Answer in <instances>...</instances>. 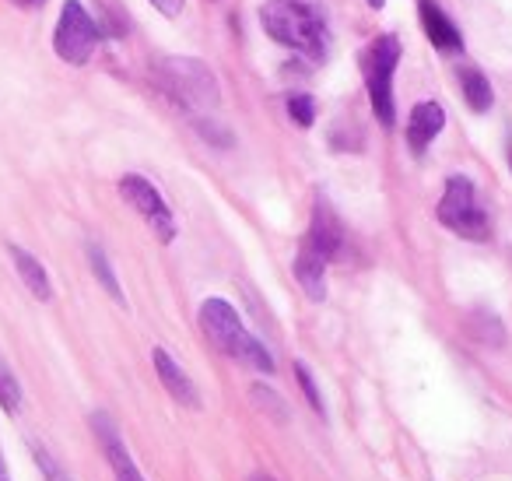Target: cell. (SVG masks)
Segmentation results:
<instances>
[{"label":"cell","mask_w":512,"mask_h":481,"mask_svg":"<svg viewBox=\"0 0 512 481\" xmlns=\"http://www.w3.org/2000/svg\"><path fill=\"white\" fill-rule=\"evenodd\" d=\"M260 22L274 43L302 53L313 64H323L334 50V32L320 0H267L260 8Z\"/></svg>","instance_id":"obj_1"},{"label":"cell","mask_w":512,"mask_h":481,"mask_svg":"<svg viewBox=\"0 0 512 481\" xmlns=\"http://www.w3.org/2000/svg\"><path fill=\"white\" fill-rule=\"evenodd\" d=\"M200 331H204L207 341H211L218 352H225L228 359L246 362L256 373H267V376L274 373L271 352L242 327L239 313H235L225 299H207L204 306H200Z\"/></svg>","instance_id":"obj_2"},{"label":"cell","mask_w":512,"mask_h":481,"mask_svg":"<svg viewBox=\"0 0 512 481\" xmlns=\"http://www.w3.org/2000/svg\"><path fill=\"white\" fill-rule=\"evenodd\" d=\"M400 64V39L379 36L365 53V92H369L372 113L386 130L397 123V106H393V71Z\"/></svg>","instance_id":"obj_3"},{"label":"cell","mask_w":512,"mask_h":481,"mask_svg":"<svg viewBox=\"0 0 512 481\" xmlns=\"http://www.w3.org/2000/svg\"><path fill=\"white\" fill-rule=\"evenodd\" d=\"M439 222L446 225L449 232L463 239H488L491 225H488V215L477 208V197H474V183L467 176H449L446 180V194L439 201Z\"/></svg>","instance_id":"obj_4"},{"label":"cell","mask_w":512,"mask_h":481,"mask_svg":"<svg viewBox=\"0 0 512 481\" xmlns=\"http://www.w3.org/2000/svg\"><path fill=\"white\" fill-rule=\"evenodd\" d=\"M162 78L172 88L179 102H186L190 109H214L221 102L218 81H214L211 67L200 64L193 57H169L162 60Z\"/></svg>","instance_id":"obj_5"},{"label":"cell","mask_w":512,"mask_h":481,"mask_svg":"<svg viewBox=\"0 0 512 481\" xmlns=\"http://www.w3.org/2000/svg\"><path fill=\"white\" fill-rule=\"evenodd\" d=\"M102 39V29L92 15L85 11L81 0H67L64 11H60L57 32H53V50L67 64H88Z\"/></svg>","instance_id":"obj_6"},{"label":"cell","mask_w":512,"mask_h":481,"mask_svg":"<svg viewBox=\"0 0 512 481\" xmlns=\"http://www.w3.org/2000/svg\"><path fill=\"white\" fill-rule=\"evenodd\" d=\"M120 194H123V201H127L130 208L155 229V236L162 239V243H172V239H176V218H172L169 204H165L162 194L155 190V183L130 173L120 180Z\"/></svg>","instance_id":"obj_7"},{"label":"cell","mask_w":512,"mask_h":481,"mask_svg":"<svg viewBox=\"0 0 512 481\" xmlns=\"http://www.w3.org/2000/svg\"><path fill=\"white\" fill-rule=\"evenodd\" d=\"M306 250H313L320 260H337L344 253V232L341 222H337L334 208H330L327 197H316L313 204V225H309V236H306Z\"/></svg>","instance_id":"obj_8"},{"label":"cell","mask_w":512,"mask_h":481,"mask_svg":"<svg viewBox=\"0 0 512 481\" xmlns=\"http://www.w3.org/2000/svg\"><path fill=\"white\" fill-rule=\"evenodd\" d=\"M92 429H95V436H99L109 467H113V478L116 481H144L141 471H137V464H134V457H130V450L123 446V436L113 425V418L99 411V415H92Z\"/></svg>","instance_id":"obj_9"},{"label":"cell","mask_w":512,"mask_h":481,"mask_svg":"<svg viewBox=\"0 0 512 481\" xmlns=\"http://www.w3.org/2000/svg\"><path fill=\"white\" fill-rule=\"evenodd\" d=\"M446 127V109L439 102H418L407 116V144L414 155H425V148L442 134Z\"/></svg>","instance_id":"obj_10"},{"label":"cell","mask_w":512,"mask_h":481,"mask_svg":"<svg viewBox=\"0 0 512 481\" xmlns=\"http://www.w3.org/2000/svg\"><path fill=\"white\" fill-rule=\"evenodd\" d=\"M418 15H421V29L432 39L435 50L442 53H460L463 50V36L453 22H449L446 11L435 4V0H418Z\"/></svg>","instance_id":"obj_11"},{"label":"cell","mask_w":512,"mask_h":481,"mask_svg":"<svg viewBox=\"0 0 512 481\" xmlns=\"http://www.w3.org/2000/svg\"><path fill=\"white\" fill-rule=\"evenodd\" d=\"M155 369H158V380H162V387L169 390V397L172 401H179L183 408H193L197 411L200 408V394H197V387H193V380L183 373V369L172 362V355L165 352V348H155Z\"/></svg>","instance_id":"obj_12"},{"label":"cell","mask_w":512,"mask_h":481,"mask_svg":"<svg viewBox=\"0 0 512 481\" xmlns=\"http://www.w3.org/2000/svg\"><path fill=\"white\" fill-rule=\"evenodd\" d=\"M323 271H327V260H320L313 250L302 246L299 257H295V278H299V285L306 288V295L313 302L327 299V278H323Z\"/></svg>","instance_id":"obj_13"},{"label":"cell","mask_w":512,"mask_h":481,"mask_svg":"<svg viewBox=\"0 0 512 481\" xmlns=\"http://www.w3.org/2000/svg\"><path fill=\"white\" fill-rule=\"evenodd\" d=\"M11 260H15L18 278L25 281V288H29V292L36 295L39 302H50L53 299V288H50V278H46V267L39 264V260L32 257L29 250H22V246H11Z\"/></svg>","instance_id":"obj_14"},{"label":"cell","mask_w":512,"mask_h":481,"mask_svg":"<svg viewBox=\"0 0 512 481\" xmlns=\"http://www.w3.org/2000/svg\"><path fill=\"white\" fill-rule=\"evenodd\" d=\"M460 92H463V99H467V106L474 109V113H488L491 102H495V92H491L488 78H484L481 71H474V67L460 71Z\"/></svg>","instance_id":"obj_15"},{"label":"cell","mask_w":512,"mask_h":481,"mask_svg":"<svg viewBox=\"0 0 512 481\" xmlns=\"http://www.w3.org/2000/svg\"><path fill=\"white\" fill-rule=\"evenodd\" d=\"M88 264H92V271H95V278H99V285L106 288L109 295H113V302L127 306V299H123V288H120V281H116V274H113V264H109L106 253H102V246L88 243Z\"/></svg>","instance_id":"obj_16"},{"label":"cell","mask_w":512,"mask_h":481,"mask_svg":"<svg viewBox=\"0 0 512 481\" xmlns=\"http://www.w3.org/2000/svg\"><path fill=\"white\" fill-rule=\"evenodd\" d=\"M0 408L8 411V415H15L22 408V387H18L15 373H11L4 359H0Z\"/></svg>","instance_id":"obj_17"},{"label":"cell","mask_w":512,"mask_h":481,"mask_svg":"<svg viewBox=\"0 0 512 481\" xmlns=\"http://www.w3.org/2000/svg\"><path fill=\"white\" fill-rule=\"evenodd\" d=\"M470 331H474L477 341H484V345H505V334H502V324H498L491 313H474L470 316Z\"/></svg>","instance_id":"obj_18"},{"label":"cell","mask_w":512,"mask_h":481,"mask_svg":"<svg viewBox=\"0 0 512 481\" xmlns=\"http://www.w3.org/2000/svg\"><path fill=\"white\" fill-rule=\"evenodd\" d=\"M288 116H292L299 127H313V123H316L313 95H292V99H288Z\"/></svg>","instance_id":"obj_19"},{"label":"cell","mask_w":512,"mask_h":481,"mask_svg":"<svg viewBox=\"0 0 512 481\" xmlns=\"http://www.w3.org/2000/svg\"><path fill=\"white\" fill-rule=\"evenodd\" d=\"M253 401L260 404V408L267 411V415L274 418V422H281L285 425L288 422V411H285V401H281L278 394H271L267 387H253Z\"/></svg>","instance_id":"obj_20"},{"label":"cell","mask_w":512,"mask_h":481,"mask_svg":"<svg viewBox=\"0 0 512 481\" xmlns=\"http://www.w3.org/2000/svg\"><path fill=\"white\" fill-rule=\"evenodd\" d=\"M295 376H299V387L306 390V397H309V404H313V411H320L323 415V397H320V390H316V380H313V373H309L302 362H295Z\"/></svg>","instance_id":"obj_21"},{"label":"cell","mask_w":512,"mask_h":481,"mask_svg":"<svg viewBox=\"0 0 512 481\" xmlns=\"http://www.w3.org/2000/svg\"><path fill=\"white\" fill-rule=\"evenodd\" d=\"M36 464H39V471H43L46 481H71V474H67L64 467H60L57 460L50 457V453L39 450V446H36Z\"/></svg>","instance_id":"obj_22"},{"label":"cell","mask_w":512,"mask_h":481,"mask_svg":"<svg viewBox=\"0 0 512 481\" xmlns=\"http://www.w3.org/2000/svg\"><path fill=\"white\" fill-rule=\"evenodd\" d=\"M151 4H155L165 18H179V15H183V8H186V0H151Z\"/></svg>","instance_id":"obj_23"},{"label":"cell","mask_w":512,"mask_h":481,"mask_svg":"<svg viewBox=\"0 0 512 481\" xmlns=\"http://www.w3.org/2000/svg\"><path fill=\"white\" fill-rule=\"evenodd\" d=\"M11 4H18V8H43V4H46V0H11Z\"/></svg>","instance_id":"obj_24"},{"label":"cell","mask_w":512,"mask_h":481,"mask_svg":"<svg viewBox=\"0 0 512 481\" xmlns=\"http://www.w3.org/2000/svg\"><path fill=\"white\" fill-rule=\"evenodd\" d=\"M0 481H11V474H8V464H4V453H0Z\"/></svg>","instance_id":"obj_25"},{"label":"cell","mask_w":512,"mask_h":481,"mask_svg":"<svg viewBox=\"0 0 512 481\" xmlns=\"http://www.w3.org/2000/svg\"><path fill=\"white\" fill-rule=\"evenodd\" d=\"M249 481H274V478H271V474H253Z\"/></svg>","instance_id":"obj_26"},{"label":"cell","mask_w":512,"mask_h":481,"mask_svg":"<svg viewBox=\"0 0 512 481\" xmlns=\"http://www.w3.org/2000/svg\"><path fill=\"white\" fill-rule=\"evenodd\" d=\"M365 4H369V8H383L386 0H365Z\"/></svg>","instance_id":"obj_27"},{"label":"cell","mask_w":512,"mask_h":481,"mask_svg":"<svg viewBox=\"0 0 512 481\" xmlns=\"http://www.w3.org/2000/svg\"><path fill=\"white\" fill-rule=\"evenodd\" d=\"M509 166H512V141H509Z\"/></svg>","instance_id":"obj_28"}]
</instances>
